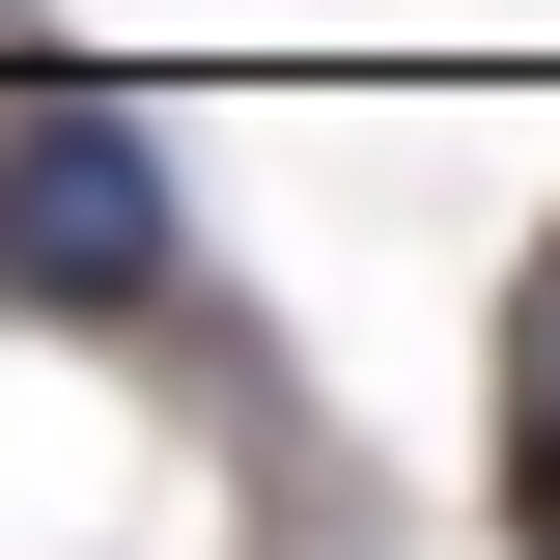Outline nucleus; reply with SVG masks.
<instances>
[{"label":"nucleus","instance_id":"1","mask_svg":"<svg viewBox=\"0 0 560 560\" xmlns=\"http://www.w3.org/2000/svg\"><path fill=\"white\" fill-rule=\"evenodd\" d=\"M0 337H113V364H197V393H224V448L280 420V337L224 308L168 113H140L113 57H57V28H0ZM253 504H280V448H253Z\"/></svg>","mask_w":560,"mask_h":560},{"label":"nucleus","instance_id":"2","mask_svg":"<svg viewBox=\"0 0 560 560\" xmlns=\"http://www.w3.org/2000/svg\"><path fill=\"white\" fill-rule=\"evenodd\" d=\"M504 533H560V224L504 280Z\"/></svg>","mask_w":560,"mask_h":560}]
</instances>
